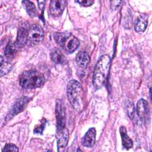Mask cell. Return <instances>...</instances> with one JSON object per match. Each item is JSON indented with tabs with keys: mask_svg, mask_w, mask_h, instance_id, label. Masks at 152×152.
Here are the masks:
<instances>
[{
	"mask_svg": "<svg viewBox=\"0 0 152 152\" xmlns=\"http://www.w3.org/2000/svg\"><path fill=\"white\" fill-rule=\"evenodd\" d=\"M110 65V58L108 55H102L97 61L93 74V84L96 88L104 86L107 77Z\"/></svg>",
	"mask_w": 152,
	"mask_h": 152,
	"instance_id": "6da1fadb",
	"label": "cell"
},
{
	"mask_svg": "<svg viewBox=\"0 0 152 152\" xmlns=\"http://www.w3.org/2000/svg\"><path fill=\"white\" fill-rule=\"evenodd\" d=\"M68 100L72 107L78 111L81 110L83 107V88L81 84L77 80H70L66 88Z\"/></svg>",
	"mask_w": 152,
	"mask_h": 152,
	"instance_id": "7a4b0ae2",
	"label": "cell"
},
{
	"mask_svg": "<svg viewBox=\"0 0 152 152\" xmlns=\"http://www.w3.org/2000/svg\"><path fill=\"white\" fill-rule=\"evenodd\" d=\"M45 78L39 72L35 70L26 71L19 78L21 87L27 89H33L40 87L45 83Z\"/></svg>",
	"mask_w": 152,
	"mask_h": 152,
	"instance_id": "3957f363",
	"label": "cell"
},
{
	"mask_svg": "<svg viewBox=\"0 0 152 152\" xmlns=\"http://www.w3.org/2000/svg\"><path fill=\"white\" fill-rule=\"evenodd\" d=\"M53 37L55 42L69 53L74 52L80 45L78 39L71 33H56Z\"/></svg>",
	"mask_w": 152,
	"mask_h": 152,
	"instance_id": "277c9868",
	"label": "cell"
},
{
	"mask_svg": "<svg viewBox=\"0 0 152 152\" xmlns=\"http://www.w3.org/2000/svg\"><path fill=\"white\" fill-rule=\"evenodd\" d=\"M44 31L39 24H33L28 29L26 44L29 46H34L40 43L44 37Z\"/></svg>",
	"mask_w": 152,
	"mask_h": 152,
	"instance_id": "5b68a950",
	"label": "cell"
},
{
	"mask_svg": "<svg viewBox=\"0 0 152 152\" xmlns=\"http://www.w3.org/2000/svg\"><path fill=\"white\" fill-rule=\"evenodd\" d=\"M56 138L58 151H64L68 144L69 134L65 126L56 128Z\"/></svg>",
	"mask_w": 152,
	"mask_h": 152,
	"instance_id": "8992f818",
	"label": "cell"
},
{
	"mask_svg": "<svg viewBox=\"0 0 152 152\" xmlns=\"http://www.w3.org/2000/svg\"><path fill=\"white\" fill-rule=\"evenodd\" d=\"M138 116L142 122L146 124L150 120V110L147 102L142 99H140L137 104Z\"/></svg>",
	"mask_w": 152,
	"mask_h": 152,
	"instance_id": "52a82bcc",
	"label": "cell"
},
{
	"mask_svg": "<svg viewBox=\"0 0 152 152\" xmlns=\"http://www.w3.org/2000/svg\"><path fill=\"white\" fill-rule=\"evenodd\" d=\"M55 113L56 118V128L64 127L66 124L65 107L63 102L61 100H56Z\"/></svg>",
	"mask_w": 152,
	"mask_h": 152,
	"instance_id": "ba28073f",
	"label": "cell"
},
{
	"mask_svg": "<svg viewBox=\"0 0 152 152\" xmlns=\"http://www.w3.org/2000/svg\"><path fill=\"white\" fill-rule=\"evenodd\" d=\"M28 101L29 99L26 96H23L17 99L14 103L11 110L10 111V113L8 114L7 118L10 119L12 118L13 116L23 111L26 106L27 105V104L28 103Z\"/></svg>",
	"mask_w": 152,
	"mask_h": 152,
	"instance_id": "9c48e42d",
	"label": "cell"
},
{
	"mask_svg": "<svg viewBox=\"0 0 152 152\" xmlns=\"http://www.w3.org/2000/svg\"><path fill=\"white\" fill-rule=\"evenodd\" d=\"M66 6V1L64 0H53L50 2L49 11L53 17L60 16Z\"/></svg>",
	"mask_w": 152,
	"mask_h": 152,
	"instance_id": "30bf717a",
	"label": "cell"
},
{
	"mask_svg": "<svg viewBox=\"0 0 152 152\" xmlns=\"http://www.w3.org/2000/svg\"><path fill=\"white\" fill-rule=\"evenodd\" d=\"M96 131L94 128H90L82 139V144L87 147H91L96 142Z\"/></svg>",
	"mask_w": 152,
	"mask_h": 152,
	"instance_id": "8fae6325",
	"label": "cell"
},
{
	"mask_svg": "<svg viewBox=\"0 0 152 152\" xmlns=\"http://www.w3.org/2000/svg\"><path fill=\"white\" fill-rule=\"evenodd\" d=\"M148 15L141 14L135 20L134 23V29L138 33L144 32L147 27Z\"/></svg>",
	"mask_w": 152,
	"mask_h": 152,
	"instance_id": "7c38bea8",
	"label": "cell"
},
{
	"mask_svg": "<svg viewBox=\"0 0 152 152\" xmlns=\"http://www.w3.org/2000/svg\"><path fill=\"white\" fill-rule=\"evenodd\" d=\"M50 55L52 61L55 64H64L66 62V59L64 55L59 49L56 48H53L50 51Z\"/></svg>",
	"mask_w": 152,
	"mask_h": 152,
	"instance_id": "4fadbf2b",
	"label": "cell"
},
{
	"mask_svg": "<svg viewBox=\"0 0 152 152\" xmlns=\"http://www.w3.org/2000/svg\"><path fill=\"white\" fill-rule=\"evenodd\" d=\"M90 56L86 52H78L75 57V61L77 65L81 68H85L90 62Z\"/></svg>",
	"mask_w": 152,
	"mask_h": 152,
	"instance_id": "5bb4252c",
	"label": "cell"
},
{
	"mask_svg": "<svg viewBox=\"0 0 152 152\" xmlns=\"http://www.w3.org/2000/svg\"><path fill=\"white\" fill-rule=\"evenodd\" d=\"M28 29L25 27H20L18 31L15 46L17 48H22L27 42Z\"/></svg>",
	"mask_w": 152,
	"mask_h": 152,
	"instance_id": "9a60e30c",
	"label": "cell"
},
{
	"mask_svg": "<svg viewBox=\"0 0 152 152\" xmlns=\"http://www.w3.org/2000/svg\"><path fill=\"white\" fill-rule=\"evenodd\" d=\"M119 132L121 136L123 146L126 149H129L132 148L133 147V142L132 140L127 135L126 128L124 126H121L119 129Z\"/></svg>",
	"mask_w": 152,
	"mask_h": 152,
	"instance_id": "2e32d148",
	"label": "cell"
},
{
	"mask_svg": "<svg viewBox=\"0 0 152 152\" xmlns=\"http://www.w3.org/2000/svg\"><path fill=\"white\" fill-rule=\"evenodd\" d=\"M17 48L15 45L11 42H9L6 46L4 51V55L5 57L7 59H12L17 52Z\"/></svg>",
	"mask_w": 152,
	"mask_h": 152,
	"instance_id": "e0dca14e",
	"label": "cell"
},
{
	"mask_svg": "<svg viewBox=\"0 0 152 152\" xmlns=\"http://www.w3.org/2000/svg\"><path fill=\"white\" fill-rule=\"evenodd\" d=\"M22 4L30 16L35 17L37 15V10L32 2L30 1H22Z\"/></svg>",
	"mask_w": 152,
	"mask_h": 152,
	"instance_id": "ac0fdd59",
	"label": "cell"
},
{
	"mask_svg": "<svg viewBox=\"0 0 152 152\" xmlns=\"http://www.w3.org/2000/svg\"><path fill=\"white\" fill-rule=\"evenodd\" d=\"M12 69V65L7 61H3L2 56H1V76L8 74Z\"/></svg>",
	"mask_w": 152,
	"mask_h": 152,
	"instance_id": "d6986e66",
	"label": "cell"
},
{
	"mask_svg": "<svg viewBox=\"0 0 152 152\" xmlns=\"http://www.w3.org/2000/svg\"><path fill=\"white\" fill-rule=\"evenodd\" d=\"M18 147L12 144H7L2 149V151H18Z\"/></svg>",
	"mask_w": 152,
	"mask_h": 152,
	"instance_id": "ffe728a7",
	"label": "cell"
},
{
	"mask_svg": "<svg viewBox=\"0 0 152 152\" xmlns=\"http://www.w3.org/2000/svg\"><path fill=\"white\" fill-rule=\"evenodd\" d=\"M127 111H128V115L129 117L131 119H133V118L134 117V114H135L134 104L129 103V104L127 106Z\"/></svg>",
	"mask_w": 152,
	"mask_h": 152,
	"instance_id": "44dd1931",
	"label": "cell"
},
{
	"mask_svg": "<svg viewBox=\"0 0 152 152\" xmlns=\"http://www.w3.org/2000/svg\"><path fill=\"white\" fill-rule=\"evenodd\" d=\"M75 2L78 3L81 6L89 7V6H91L94 3V1L92 0H78V1H76Z\"/></svg>",
	"mask_w": 152,
	"mask_h": 152,
	"instance_id": "7402d4cb",
	"label": "cell"
},
{
	"mask_svg": "<svg viewBox=\"0 0 152 152\" xmlns=\"http://www.w3.org/2000/svg\"><path fill=\"white\" fill-rule=\"evenodd\" d=\"M45 123L46 122H43V123H42V124L40 126L35 128V129H34V132L35 134H42L43 133L44 129H45V125H46Z\"/></svg>",
	"mask_w": 152,
	"mask_h": 152,
	"instance_id": "603a6c76",
	"label": "cell"
},
{
	"mask_svg": "<svg viewBox=\"0 0 152 152\" xmlns=\"http://www.w3.org/2000/svg\"><path fill=\"white\" fill-rule=\"evenodd\" d=\"M121 3V1H114L110 2V8L113 11L116 10L117 8L119 7L120 4Z\"/></svg>",
	"mask_w": 152,
	"mask_h": 152,
	"instance_id": "cb8c5ba5",
	"label": "cell"
},
{
	"mask_svg": "<svg viewBox=\"0 0 152 152\" xmlns=\"http://www.w3.org/2000/svg\"><path fill=\"white\" fill-rule=\"evenodd\" d=\"M38 3H39V7L40 10H42V8H43L44 6H45V1H38Z\"/></svg>",
	"mask_w": 152,
	"mask_h": 152,
	"instance_id": "d4e9b609",
	"label": "cell"
}]
</instances>
